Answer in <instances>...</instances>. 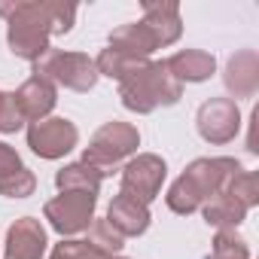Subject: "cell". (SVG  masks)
<instances>
[{
	"label": "cell",
	"mask_w": 259,
	"mask_h": 259,
	"mask_svg": "<svg viewBox=\"0 0 259 259\" xmlns=\"http://www.w3.org/2000/svg\"><path fill=\"white\" fill-rule=\"evenodd\" d=\"M244 171L238 159L232 156H204V159H195L186 165V171L171 183L168 195H165V204L180 213V217H189L195 210H201V204L207 198H213L217 192L226 189V183Z\"/></svg>",
	"instance_id": "1"
},
{
	"label": "cell",
	"mask_w": 259,
	"mask_h": 259,
	"mask_svg": "<svg viewBox=\"0 0 259 259\" xmlns=\"http://www.w3.org/2000/svg\"><path fill=\"white\" fill-rule=\"evenodd\" d=\"M55 0H0V19L7 22V46L16 58L37 61L49 49Z\"/></svg>",
	"instance_id": "2"
},
{
	"label": "cell",
	"mask_w": 259,
	"mask_h": 259,
	"mask_svg": "<svg viewBox=\"0 0 259 259\" xmlns=\"http://www.w3.org/2000/svg\"><path fill=\"white\" fill-rule=\"evenodd\" d=\"M183 98V85L174 79L165 61H147L119 82V101L125 110L147 116L159 107H174Z\"/></svg>",
	"instance_id": "3"
},
{
	"label": "cell",
	"mask_w": 259,
	"mask_h": 259,
	"mask_svg": "<svg viewBox=\"0 0 259 259\" xmlns=\"http://www.w3.org/2000/svg\"><path fill=\"white\" fill-rule=\"evenodd\" d=\"M138 147H141V132L138 125L132 122H104L98 132L92 135L89 147L82 150V159L89 168H95L101 177H110L122 162H128L132 156H138Z\"/></svg>",
	"instance_id": "4"
},
{
	"label": "cell",
	"mask_w": 259,
	"mask_h": 259,
	"mask_svg": "<svg viewBox=\"0 0 259 259\" xmlns=\"http://www.w3.org/2000/svg\"><path fill=\"white\" fill-rule=\"evenodd\" d=\"M34 76L49 79L55 89L64 85L70 92H92L98 85V67L95 58H89L85 52H67V49H46L37 61H34Z\"/></svg>",
	"instance_id": "5"
},
{
	"label": "cell",
	"mask_w": 259,
	"mask_h": 259,
	"mask_svg": "<svg viewBox=\"0 0 259 259\" xmlns=\"http://www.w3.org/2000/svg\"><path fill=\"white\" fill-rule=\"evenodd\" d=\"M95 207H98V195H89V192H58L52 201H46L43 217L49 220V226L61 238H76V235L89 232V226L95 220Z\"/></svg>",
	"instance_id": "6"
},
{
	"label": "cell",
	"mask_w": 259,
	"mask_h": 259,
	"mask_svg": "<svg viewBox=\"0 0 259 259\" xmlns=\"http://www.w3.org/2000/svg\"><path fill=\"white\" fill-rule=\"evenodd\" d=\"M168 177V165L156 153H138L122 165V186L119 192L132 195L144 204H153L162 192V183Z\"/></svg>",
	"instance_id": "7"
},
{
	"label": "cell",
	"mask_w": 259,
	"mask_h": 259,
	"mask_svg": "<svg viewBox=\"0 0 259 259\" xmlns=\"http://www.w3.org/2000/svg\"><path fill=\"white\" fill-rule=\"evenodd\" d=\"M76 144H79V128L64 116H49L28 125V147L34 156L46 162L64 159L70 150H76Z\"/></svg>",
	"instance_id": "8"
},
{
	"label": "cell",
	"mask_w": 259,
	"mask_h": 259,
	"mask_svg": "<svg viewBox=\"0 0 259 259\" xmlns=\"http://www.w3.org/2000/svg\"><path fill=\"white\" fill-rule=\"evenodd\" d=\"M195 125H198L201 141H207L213 147L232 144L238 138V132H241L238 101H232V98H207L195 113Z\"/></svg>",
	"instance_id": "9"
},
{
	"label": "cell",
	"mask_w": 259,
	"mask_h": 259,
	"mask_svg": "<svg viewBox=\"0 0 259 259\" xmlns=\"http://www.w3.org/2000/svg\"><path fill=\"white\" fill-rule=\"evenodd\" d=\"M49 250V238L40 220L34 217H19L7 229L4 241V259H43Z\"/></svg>",
	"instance_id": "10"
},
{
	"label": "cell",
	"mask_w": 259,
	"mask_h": 259,
	"mask_svg": "<svg viewBox=\"0 0 259 259\" xmlns=\"http://www.w3.org/2000/svg\"><path fill=\"white\" fill-rule=\"evenodd\" d=\"M144 10V25L150 28V34L156 37L159 49L174 46L183 34V19H180V7L174 0H144L141 4Z\"/></svg>",
	"instance_id": "11"
},
{
	"label": "cell",
	"mask_w": 259,
	"mask_h": 259,
	"mask_svg": "<svg viewBox=\"0 0 259 259\" xmlns=\"http://www.w3.org/2000/svg\"><path fill=\"white\" fill-rule=\"evenodd\" d=\"M104 220H107L122 238H141V235L150 229L153 213H150V204H144V201H138V198H132V195L119 192V195H113V201H110Z\"/></svg>",
	"instance_id": "12"
},
{
	"label": "cell",
	"mask_w": 259,
	"mask_h": 259,
	"mask_svg": "<svg viewBox=\"0 0 259 259\" xmlns=\"http://www.w3.org/2000/svg\"><path fill=\"white\" fill-rule=\"evenodd\" d=\"M16 104H19V110H22V116H25V122H40V119H49V113L55 110V104H58V89L49 82V79H43V76H28L16 92Z\"/></svg>",
	"instance_id": "13"
},
{
	"label": "cell",
	"mask_w": 259,
	"mask_h": 259,
	"mask_svg": "<svg viewBox=\"0 0 259 259\" xmlns=\"http://www.w3.org/2000/svg\"><path fill=\"white\" fill-rule=\"evenodd\" d=\"M223 82L235 98H253L256 89H259V55L256 49H241L235 52L229 61H226V73H223Z\"/></svg>",
	"instance_id": "14"
},
{
	"label": "cell",
	"mask_w": 259,
	"mask_h": 259,
	"mask_svg": "<svg viewBox=\"0 0 259 259\" xmlns=\"http://www.w3.org/2000/svg\"><path fill=\"white\" fill-rule=\"evenodd\" d=\"M165 64H168V70L174 73V79L180 85L204 82V79H210L217 73V58L210 52H204V49H180L171 58H165Z\"/></svg>",
	"instance_id": "15"
},
{
	"label": "cell",
	"mask_w": 259,
	"mask_h": 259,
	"mask_svg": "<svg viewBox=\"0 0 259 259\" xmlns=\"http://www.w3.org/2000/svg\"><path fill=\"white\" fill-rule=\"evenodd\" d=\"M107 46L122 52V55H132V58H144L150 61V55L159 49L156 37L150 34V28L144 22H128V25H119L116 31H110L107 37Z\"/></svg>",
	"instance_id": "16"
},
{
	"label": "cell",
	"mask_w": 259,
	"mask_h": 259,
	"mask_svg": "<svg viewBox=\"0 0 259 259\" xmlns=\"http://www.w3.org/2000/svg\"><path fill=\"white\" fill-rule=\"evenodd\" d=\"M201 217L213 229H238L247 220V207L238 198H232L229 192H217L213 198L201 204Z\"/></svg>",
	"instance_id": "17"
},
{
	"label": "cell",
	"mask_w": 259,
	"mask_h": 259,
	"mask_svg": "<svg viewBox=\"0 0 259 259\" xmlns=\"http://www.w3.org/2000/svg\"><path fill=\"white\" fill-rule=\"evenodd\" d=\"M101 183H104V177L95 168H89L85 162H70V165H64L55 174L58 192H89V195H98Z\"/></svg>",
	"instance_id": "18"
},
{
	"label": "cell",
	"mask_w": 259,
	"mask_h": 259,
	"mask_svg": "<svg viewBox=\"0 0 259 259\" xmlns=\"http://www.w3.org/2000/svg\"><path fill=\"white\" fill-rule=\"evenodd\" d=\"M147 61L144 58H132V55H122L116 49H101V55L95 58V67H98V76H110L116 82H122L125 76H132L138 67H144Z\"/></svg>",
	"instance_id": "19"
},
{
	"label": "cell",
	"mask_w": 259,
	"mask_h": 259,
	"mask_svg": "<svg viewBox=\"0 0 259 259\" xmlns=\"http://www.w3.org/2000/svg\"><path fill=\"white\" fill-rule=\"evenodd\" d=\"M207 259H250V247L238 235V229H217Z\"/></svg>",
	"instance_id": "20"
},
{
	"label": "cell",
	"mask_w": 259,
	"mask_h": 259,
	"mask_svg": "<svg viewBox=\"0 0 259 259\" xmlns=\"http://www.w3.org/2000/svg\"><path fill=\"white\" fill-rule=\"evenodd\" d=\"M223 192H229V195L238 198L247 210H253V207L259 204V177H256L253 171H238V174L226 183Z\"/></svg>",
	"instance_id": "21"
},
{
	"label": "cell",
	"mask_w": 259,
	"mask_h": 259,
	"mask_svg": "<svg viewBox=\"0 0 259 259\" xmlns=\"http://www.w3.org/2000/svg\"><path fill=\"white\" fill-rule=\"evenodd\" d=\"M49 259H113L110 253L98 250L95 244L89 241H79V238H61V244L52 247Z\"/></svg>",
	"instance_id": "22"
},
{
	"label": "cell",
	"mask_w": 259,
	"mask_h": 259,
	"mask_svg": "<svg viewBox=\"0 0 259 259\" xmlns=\"http://www.w3.org/2000/svg\"><path fill=\"white\" fill-rule=\"evenodd\" d=\"M85 241L95 244L98 250L110 253V256H119V250L125 247V238H122L107 220H92V226H89V238H85Z\"/></svg>",
	"instance_id": "23"
},
{
	"label": "cell",
	"mask_w": 259,
	"mask_h": 259,
	"mask_svg": "<svg viewBox=\"0 0 259 259\" xmlns=\"http://www.w3.org/2000/svg\"><path fill=\"white\" fill-rule=\"evenodd\" d=\"M34 189H37V177L25 165L7 177H0V195H7V198H28L34 195Z\"/></svg>",
	"instance_id": "24"
},
{
	"label": "cell",
	"mask_w": 259,
	"mask_h": 259,
	"mask_svg": "<svg viewBox=\"0 0 259 259\" xmlns=\"http://www.w3.org/2000/svg\"><path fill=\"white\" fill-rule=\"evenodd\" d=\"M28 122L16 104V95L13 92H4V98H0V135H16L22 132Z\"/></svg>",
	"instance_id": "25"
},
{
	"label": "cell",
	"mask_w": 259,
	"mask_h": 259,
	"mask_svg": "<svg viewBox=\"0 0 259 259\" xmlns=\"http://www.w3.org/2000/svg\"><path fill=\"white\" fill-rule=\"evenodd\" d=\"M19 168H22V156L7 141H0V177H7V174H13Z\"/></svg>",
	"instance_id": "26"
},
{
	"label": "cell",
	"mask_w": 259,
	"mask_h": 259,
	"mask_svg": "<svg viewBox=\"0 0 259 259\" xmlns=\"http://www.w3.org/2000/svg\"><path fill=\"white\" fill-rule=\"evenodd\" d=\"M113 259H128V256H113Z\"/></svg>",
	"instance_id": "27"
},
{
	"label": "cell",
	"mask_w": 259,
	"mask_h": 259,
	"mask_svg": "<svg viewBox=\"0 0 259 259\" xmlns=\"http://www.w3.org/2000/svg\"><path fill=\"white\" fill-rule=\"evenodd\" d=\"M0 98H4V92H0Z\"/></svg>",
	"instance_id": "28"
}]
</instances>
